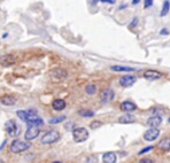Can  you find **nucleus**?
Instances as JSON below:
<instances>
[{
	"label": "nucleus",
	"mask_w": 170,
	"mask_h": 163,
	"mask_svg": "<svg viewBox=\"0 0 170 163\" xmlns=\"http://www.w3.org/2000/svg\"><path fill=\"white\" fill-rule=\"evenodd\" d=\"M102 161L105 163H115L117 161V156L113 152H107L102 156Z\"/></svg>",
	"instance_id": "4468645a"
},
{
	"label": "nucleus",
	"mask_w": 170,
	"mask_h": 163,
	"mask_svg": "<svg viewBox=\"0 0 170 163\" xmlns=\"http://www.w3.org/2000/svg\"><path fill=\"white\" fill-rule=\"evenodd\" d=\"M114 99V91L112 89H106L100 94V101L102 103H108Z\"/></svg>",
	"instance_id": "6e6552de"
},
{
	"label": "nucleus",
	"mask_w": 170,
	"mask_h": 163,
	"mask_svg": "<svg viewBox=\"0 0 170 163\" xmlns=\"http://www.w3.org/2000/svg\"><path fill=\"white\" fill-rule=\"evenodd\" d=\"M158 147L159 148H161L162 151H164V152L170 151V138L169 137L162 139L161 141L158 144Z\"/></svg>",
	"instance_id": "a211bd4d"
},
{
	"label": "nucleus",
	"mask_w": 170,
	"mask_h": 163,
	"mask_svg": "<svg viewBox=\"0 0 170 163\" xmlns=\"http://www.w3.org/2000/svg\"><path fill=\"white\" fill-rule=\"evenodd\" d=\"M49 76H51V79H52L53 82H55V83L62 82L67 77V71H66L65 69L57 68V69H53L52 71H51V75H49Z\"/></svg>",
	"instance_id": "39448f33"
},
{
	"label": "nucleus",
	"mask_w": 170,
	"mask_h": 163,
	"mask_svg": "<svg viewBox=\"0 0 170 163\" xmlns=\"http://www.w3.org/2000/svg\"><path fill=\"white\" fill-rule=\"evenodd\" d=\"M16 62V57L12 55V54H7V55H4V56H1L0 59V63L5 67H9V65H14Z\"/></svg>",
	"instance_id": "9b49d317"
},
{
	"label": "nucleus",
	"mask_w": 170,
	"mask_h": 163,
	"mask_svg": "<svg viewBox=\"0 0 170 163\" xmlns=\"http://www.w3.org/2000/svg\"><path fill=\"white\" fill-rule=\"evenodd\" d=\"M0 103L4 106H14L16 103V99L12 95H5L2 98H0Z\"/></svg>",
	"instance_id": "f8f14e48"
},
{
	"label": "nucleus",
	"mask_w": 170,
	"mask_h": 163,
	"mask_svg": "<svg viewBox=\"0 0 170 163\" xmlns=\"http://www.w3.org/2000/svg\"><path fill=\"white\" fill-rule=\"evenodd\" d=\"M144 77L148 81H156V79H160L162 77V73L158 70H152V69H148L146 70L144 73Z\"/></svg>",
	"instance_id": "1a4fd4ad"
},
{
	"label": "nucleus",
	"mask_w": 170,
	"mask_h": 163,
	"mask_svg": "<svg viewBox=\"0 0 170 163\" xmlns=\"http://www.w3.org/2000/svg\"><path fill=\"white\" fill-rule=\"evenodd\" d=\"M136 121V117H134V115L131 114H125L121 116V117L118 118V122L122 123V124H128V123H134Z\"/></svg>",
	"instance_id": "6ab92c4d"
},
{
	"label": "nucleus",
	"mask_w": 170,
	"mask_h": 163,
	"mask_svg": "<svg viewBox=\"0 0 170 163\" xmlns=\"http://www.w3.org/2000/svg\"><path fill=\"white\" fill-rule=\"evenodd\" d=\"M5 130H6V132H7L11 137H17L21 132L20 127H17V124L14 122L13 119L6 122V124H5Z\"/></svg>",
	"instance_id": "20e7f679"
},
{
	"label": "nucleus",
	"mask_w": 170,
	"mask_h": 163,
	"mask_svg": "<svg viewBox=\"0 0 170 163\" xmlns=\"http://www.w3.org/2000/svg\"><path fill=\"white\" fill-rule=\"evenodd\" d=\"M169 4H170V1H169Z\"/></svg>",
	"instance_id": "2f4dec72"
},
{
	"label": "nucleus",
	"mask_w": 170,
	"mask_h": 163,
	"mask_svg": "<svg viewBox=\"0 0 170 163\" xmlns=\"http://www.w3.org/2000/svg\"><path fill=\"white\" fill-rule=\"evenodd\" d=\"M161 123H162L161 116H152V117H150L148 119H147L146 124L150 125L151 127H158Z\"/></svg>",
	"instance_id": "2eb2a0df"
},
{
	"label": "nucleus",
	"mask_w": 170,
	"mask_h": 163,
	"mask_svg": "<svg viewBox=\"0 0 170 163\" xmlns=\"http://www.w3.org/2000/svg\"><path fill=\"white\" fill-rule=\"evenodd\" d=\"M169 123H170V118H169Z\"/></svg>",
	"instance_id": "7c9ffc66"
},
{
	"label": "nucleus",
	"mask_w": 170,
	"mask_h": 163,
	"mask_svg": "<svg viewBox=\"0 0 170 163\" xmlns=\"http://www.w3.org/2000/svg\"><path fill=\"white\" fill-rule=\"evenodd\" d=\"M161 33L162 35H169V31H167V29H163L161 31Z\"/></svg>",
	"instance_id": "c85d7f7f"
},
{
	"label": "nucleus",
	"mask_w": 170,
	"mask_h": 163,
	"mask_svg": "<svg viewBox=\"0 0 170 163\" xmlns=\"http://www.w3.org/2000/svg\"><path fill=\"white\" fill-rule=\"evenodd\" d=\"M137 106H136V103L131 101H123L121 103V110L123 111H126V113H130V111H134L136 110Z\"/></svg>",
	"instance_id": "ddd939ff"
},
{
	"label": "nucleus",
	"mask_w": 170,
	"mask_h": 163,
	"mask_svg": "<svg viewBox=\"0 0 170 163\" xmlns=\"http://www.w3.org/2000/svg\"><path fill=\"white\" fill-rule=\"evenodd\" d=\"M73 137L76 143H83L89 138V131L85 127H76L73 130Z\"/></svg>",
	"instance_id": "7ed1b4c3"
},
{
	"label": "nucleus",
	"mask_w": 170,
	"mask_h": 163,
	"mask_svg": "<svg viewBox=\"0 0 170 163\" xmlns=\"http://www.w3.org/2000/svg\"><path fill=\"white\" fill-rule=\"evenodd\" d=\"M66 119V116H57V117H54V118H51L49 119V124H57L60 122H63Z\"/></svg>",
	"instance_id": "5701e85b"
},
{
	"label": "nucleus",
	"mask_w": 170,
	"mask_h": 163,
	"mask_svg": "<svg viewBox=\"0 0 170 163\" xmlns=\"http://www.w3.org/2000/svg\"><path fill=\"white\" fill-rule=\"evenodd\" d=\"M40 133V131L38 129V127H33V125H29L28 130L25 132L24 135V138L27 140H33V139H36Z\"/></svg>",
	"instance_id": "423d86ee"
},
{
	"label": "nucleus",
	"mask_w": 170,
	"mask_h": 163,
	"mask_svg": "<svg viewBox=\"0 0 170 163\" xmlns=\"http://www.w3.org/2000/svg\"><path fill=\"white\" fill-rule=\"evenodd\" d=\"M137 82V78L134 76H123V77L120 78V84H121L123 87H129V86H132Z\"/></svg>",
	"instance_id": "9d476101"
},
{
	"label": "nucleus",
	"mask_w": 170,
	"mask_h": 163,
	"mask_svg": "<svg viewBox=\"0 0 170 163\" xmlns=\"http://www.w3.org/2000/svg\"><path fill=\"white\" fill-rule=\"evenodd\" d=\"M78 114L83 116V117H92V116H94V113L91 111V110H79Z\"/></svg>",
	"instance_id": "4be33fe9"
},
{
	"label": "nucleus",
	"mask_w": 170,
	"mask_h": 163,
	"mask_svg": "<svg viewBox=\"0 0 170 163\" xmlns=\"http://www.w3.org/2000/svg\"><path fill=\"white\" fill-rule=\"evenodd\" d=\"M153 148H154L153 146H148V147H146V148H144L142 151L139 152L138 154H139V155H142V154H145V153H148V152H151V151H152V149H153Z\"/></svg>",
	"instance_id": "393cba45"
},
{
	"label": "nucleus",
	"mask_w": 170,
	"mask_h": 163,
	"mask_svg": "<svg viewBox=\"0 0 170 163\" xmlns=\"http://www.w3.org/2000/svg\"><path fill=\"white\" fill-rule=\"evenodd\" d=\"M31 147V144L28 141H23V140H14L11 144V152L14 154H19L22 152L28 151L29 148Z\"/></svg>",
	"instance_id": "f257e3e1"
},
{
	"label": "nucleus",
	"mask_w": 170,
	"mask_h": 163,
	"mask_svg": "<svg viewBox=\"0 0 170 163\" xmlns=\"http://www.w3.org/2000/svg\"><path fill=\"white\" fill-rule=\"evenodd\" d=\"M85 91H86V93L90 94V95H93V94L96 93V91H97V87H96V85H93V84H90V85L86 86Z\"/></svg>",
	"instance_id": "412c9836"
},
{
	"label": "nucleus",
	"mask_w": 170,
	"mask_h": 163,
	"mask_svg": "<svg viewBox=\"0 0 170 163\" xmlns=\"http://www.w3.org/2000/svg\"><path fill=\"white\" fill-rule=\"evenodd\" d=\"M101 2H105V4H110V5H113L116 2V0H100Z\"/></svg>",
	"instance_id": "bb28decb"
},
{
	"label": "nucleus",
	"mask_w": 170,
	"mask_h": 163,
	"mask_svg": "<svg viewBox=\"0 0 170 163\" xmlns=\"http://www.w3.org/2000/svg\"><path fill=\"white\" fill-rule=\"evenodd\" d=\"M60 137L61 136H60V133H59V131L51 130L41 137V144H44V145H51V144H54V143H57V140L60 139Z\"/></svg>",
	"instance_id": "f03ea898"
},
{
	"label": "nucleus",
	"mask_w": 170,
	"mask_h": 163,
	"mask_svg": "<svg viewBox=\"0 0 170 163\" xmlns=\"http://www.w3.org/2000/svg\"><path fill=\"white\" fill-rule=\"evenodd\" d=\"M159 135H160V130H159L158 127H151V129H148L145 132L144 139H145L146 141H153V140H155V139L158 138Z\"/></svg>",
	"instance_id": "0eeeda50"
},
{
	"label": "nucleus",
	"mask_w": 170,
	"mask_h": 163,
	"mask_svg": "<svg viewBox=\"0 0 170 163\" xmlns=\"http://www.w3.org/2000/svg\"><path fill=\"white\" fill-rule=\"evenodd\" d=\"M139 1H140V0H132V4L137 5V4H139Z\"/></svg>",
	"instance_id": "c756f323"
},
{
	"label": "nucleus",
	"mask_w": 170,
	"mask_h": 163,
	"mask_svg": "<svg viewBox=\"0 0 170 163\" xmlns=\"http://www.w3.org/2000/svg\"><path fill=\"white\" fill-rule=\"evenodd\" d=\"M110 69L113 71H117V73H122V71H126V73H130V71H136V68L134 67H125V65H112Z\"/></svg>",
	"instance_id": "dca6fc26"
},
{
	"label": "nucleus",
	"mask_w": 170,
	"mask_h": 163,
	"mask_svg": "<svg viewBox=\"0 0 170 163\" xmlns=\"http://www.w3.org/2000/svg\"><path fill=\"white\" fill-rule=\"evenodd\" d=\"M101 125H102L101 122H99V121H94V122H92L91 124H90V127H91V129H97V127H101Z\"/></svg>",
	"instance_id": "b1692460"
},
{
	"label": "nucleus",
	"mask_w": 170,
	"mask_h": 163,
	"mask_svg": "<svg viewBox=\"0 0 170 163\" xmlns=\"http://www.w3.org/2000/svg\"><path fill=\"white\" fill-rule=\"evenodd\" d=\"M137 21H138V19H134V22L130 24V28H132V27H136V24H137Z\"/></svg>",
	"instance_id": "cd10ccee"
},
{
	"label": "nucleus",
	"mask_w": 170,
	"mask_h": 163,
	"mask_svg": "<svg viewBox=\"0 0 170 163\" xmlns=\"http://www.w3.org/2000/svg\"><path fill=\"white\" fill-rule=\"evenodd\" d=\"M153 5V0H144V7L145 8H148Z\"/></svg>",
	"instance_id": "a878e982"
},
{
	"label": "nucleus",
	"mask_w": 170,
	"mask_h": 163,
	"mask_svg": "<svg viewBox=\"0 0 170 163\" xmlns=\"http://www.w3.org/2000/svg\"><path fill=\"white\" fill-rule=\"evenodd\" d=\"M169 9H170L169 1H164V2H163V7H162V10H161V13H160V15H161V16H166L167 14H168V12H169Z\"/></svg>",
	"instance_id": "aec40b11"
},
{
	"label": "nucleus",
	"mask_w": 170,
	"mask_h": 163,
	"mask_svg": "<svg viewBox=\"0 0 170 163\" xmlns=\"http://www.w3.org/2000/svg\"><path fill=\"white\" fill-rule=\"evenodd\" d=\"M52 107L54 110H57V111H61V110H63L66 108V101L65 100H62V99H57V100H54L52 103Z\"/></svg>",
	"instance_id": "f3484780"
}]
</instances>
